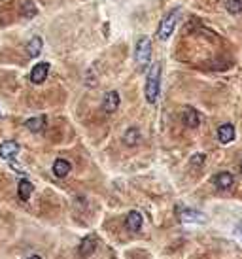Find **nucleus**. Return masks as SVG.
<instances>
[{"label": "nucleus", "mask_w": 242, "mask_h": 259, "mask_svg": "<svg viewBox=\"0 0 242 259\" xmlns=\"http://www.w3.org/2000/svg\"><path fill=\"white\" fill-rule=\"evenodd\" d=\"M135 61H137L138 72H144V70L150 67V61H152V40L148 36H142L138 42H137Z\"/></svg>", "instance_id": "nucleus-1"}, {"label": "nucleus", "mask_w": 242, "mask_h": 259, "mask_svg": "<svg viewBox=\"0 0 242 259\" xmlns=\"http://www.w3.org/2000/svg\"><path fill=\"white\" fill-rule=\"evenodd\" d=\"M159 86H161V63H154L150 76H148V82H146V101L150 104L157 103Z\"/></svg>", "instance_id": "nucleus-2"}, {"label": "nucleus", "mask_w": 242, "mask_h": 259, "mask_svg": "<svg viewBox=\"0 0 242 259\" xmlns=\"http://www.w3.org/2000/svg\"><path fill=\"white\" fill-rule=\"evenodd\" d=\"M180 16H182V10H180V8H174L173 12H169L165 17L161 19L159 29H157L159 40H167V38H171V35L174 33V27H176V23H178Z\"/></svg>", "instance_id": "nucleus-3"}, {"label": "nucleus", "mask_w": 242, "mask_h": 259, "mask_svg": "<svg viewBox=\"0 0 242 259\" xmlns=\"http://www.w3.org/2000/svg\"><path fill=\"white\" fill-rule=\"evenodd\" d=\"M178 220L182 224H207V216L203 212H197V210H191V208L178 210Z\"/></svg>", "instance_id": "nucleus-4"}, {"label": "nucleus", "mask_w": 242, "mask_h": 259, "mask_svg": "<svg viewBox=\"0 0 242 259\" xmlns=\"http://www.w3.org/2000/svg\"><path fill=\"white\" fill-rule=\"evenodd\" d=\"M95 250H97V237H93V235L86 237L84 241L80 242V246H78L80 258H91L95 254Z\"/></svg>", "instance_id": "nucleus-5"}, {"label": "nucleus", "mask_w": 242, "mask_h": 259, "mask_svg": "<svg viewBox=\"0 0 242 259\" xmlns=\"http://www.w3.org/2000/svg\"><path fill=\"white\" fill-rule=\"evenodd\" d=\"M120 93L118 91H110V93H106V97H104L103 101V110L106 114H114L118 108H120Z\"/></svg>", "instance_id": "nucleus-6"}, {"label": "nucleus", "mask_w": 242, "mask_h": 259, "mask_svg": "<svg viewBox=\"0 0 242 259\" xmlns=\"http://www.w3.org/2000/svg\"><path fill=\"white\" fill-rule=\"evenodd\" d=\"M48 72H50V63H38V65H35V69L31 70V82L42 84L48 78Z\"/></svg>", "instance_id": "nucleus-7"}, {"label": "nucleus", "mask_w": 242, "mask_h": 259, "mask_svg": "<svg viewBox=\"0 0 242 259\" xmlns=\"http://www.w3.org/2000/svg\"><path fill=\"white\" fill-rule=\"evenodd\" d=\"M142 224H144V218H142V214L137 212V210L129 212L127 218H125V227H127L129 231H133V233L140 231V229H142Z\"/></svg>", "instance_id": "nucleus-8"}, {"label": "nucleus", "mask_w": 242, "mask_h": 259, "mask_svg": "<svg viewBox=\"0 0 242 259\" xmlns=\"http://www.w3.org/2000/svg\"><path fill=\"white\" fill-rule=\"evenodd\" d=\"M233 184H235V178H233V174L231 173H220L214 176V186L218 188V190H231L233 188Z\"/></svg>", "instance_id": "nucleus-9"}, {"label": "nucleus", "mask_w": 242, "mask_h": 259, "mask_svg": "<svg viewBox=\"0 0 242 259\" xmlns=\"http://www.w3.org/2000/svg\"><path fill=\"white\" fill-rule=\"evenodd\" d=\"M19 154V144L14 140H8V142H2L0 144V157L2 159H14Z\"/></svg>", "instance_id": "nucleus-10"}, {"label": "nucleus", "mask_w": 242, "mask_h": 259, "mask_svg": "<svg viewBox=\"0 0 242 259\" xmlns=\"http://www.w3.org/2000/svg\"><path fill=\"white\" fill-rule=\"evenodd\" d=\"M218 140H220L222 144L233 142V140H235V127H233L231 123L220 125V129H218Z\"/></svg>", "instance_id": "nucleus-11"}, {"label": "nucleus", "mask_w": 242, "mask_h": 259, "mask_svg": "<svg viewBox=\"0 0 242 259\" xmlns=\"http://www.w3.org/2000/svg\"><path fill=\"white\" fill-rule=\"evenodd\" d=\"M184 123H186L190 129H197L199 123H201V118H199L197 110H193L191 106H186V108H184Z\"/></svg>", "instance_id": "nucleus-12"}, {"label": "nucleus", "mask_w": 242, "mask_h": 259, "mask_svg": "<svg viewBox=\"0 0 242 259\" xmlns=\"http://www.w3.org/2000/svg\"><path fill=\"white\" fill-rule=\"evenodd\" d=\"M70 171H72V167H70V163L67 159H57V161L53 163V174H55L57 178H65Z\"/></svg>", "instance_id": "nucleus-13"}, {"label": "nucleus", "mask_w": 242, "mask_h": 259, "mask_svg": "<svg viewBox=\"0 0 242 259\" xmlns=\"http://www.w3.org/2000/svg\"><path fill=\"white\" fill-rule=\"evenodd\" d=\"M33 191H35V186L29 182V180H21L17 186V195L21 201H29L31 199V195H33Z\"/></svg>", "instance_id": "nucleus-14"}, {"label": "nucleus", "mask_w": 242, "mask_h": 259, "mask_svg": "<svg viewBox=\"0 0 242 259\" xmlns=\"http://www.w3.org/2000/svg\"><path fill=\"white\" fill-rule=\"evenodd\" d=\"M25 127L31 131V133H40L46 129V118L44 116H38V118H31V120L25 121Z\"/></svg>", "instance_id": "nucleus-15"}, {"label": "nucleus", "mask_w": 242, "mask_h": 259, "mask_svg": "<svg viewBox=\"0 0 242 259\" xmlns=\"http://www.w3.org/2000/svg\"><path fill=\"white\" fill-rule=\"evenodd\" d=\"M42 46H44V42H42L40 36L31 38V42L27 44V53H29V57H38V55L42 53Z\"/></svg>", "instance_id": "nucleus-16"}, {"label": "nucleus", "mask_w": 242, "mask_h": 259, "mask_svg": "<svg viewBox=\"0 0 242 259\" xmlns=\"http://www.w3.org/2000/svg\"><path fill=\"white\" fill-rule=\"evenodd\" d=\"M140 140V131L137 127H129L127 129V133L123 135V142H125V146H137Z\"/></svg>", "instance_id": "nucleus-17"}, {"label": "nucleus", "mask_w": 242, "mask_h": 259, "mask_svg": "<svg viewBox=\"0 0 242 259\" xmlns=\"http://www.w3.org/2000/svg\"><path fill=\"white\" fill-rule=\"evenodd\" d=\"M21 14H23V17L25 19H33V17H36V14H38V8H36V4L33 0H25L23 6H21Z\"/></svg>", "instance_id": "nucleus-18"}, {"label": "nucleus", "mask_w": 242, "mask_h": 259, "mask_svg": "<svg viewBox=\"0 0 242 259\" xmlns=\"http://www.w3.org/2000/svg\"><path fill=\"white\" fill-rule=\"evenodd\" d=\"M225 8H227L229 14H241L242 0H225Z\"/></svg>", "instance_id": "nucleus-19"}, {"label": "nucleus", "mask_w": 242, "mask_h": 259, "mask_svg": "<svg viewBox=\"0 0 242 259\" xmlns=\"http://www.w3.org/2000/svg\"><path fill=\"white\" fill-rule=\"evenodd\" d=\"M203 163H205V154H195V155L191 157V165H193V167H195V165L201 167Z\"/></svg>", "instance_id": "nucleus-20"}, {"label": "nucleus", "mask_w": 242, "mask_h": 259, "mask_svg": "<svg viewBox=\"0 0 242 259\" xmlns=\"http://www.w3.org/2000/svg\"><path fill=\"white\" fill-rule=\"evenodd\" d=\"M29 259H42L40 256H33V258H29Z\"/></svg>", "instance_id": "nucleus-21"}, {"label": "nucleus", "mask_w": 242, "mask_h": 259, "mask_svg": "<svg viewBox=\"0 0 242 259\" xmlns=\"http://www.w3.org/2000/svg\"><path fill=\"white\" fill-rule=\"evenodd\" d=\"M241 171H242V163H241Z\"/></svg>", "instance_id": "nucleus-22"}, {"label": "nucleus", "mask_w": 242, "mask_h": 259, "mask_svg": "<svg viewBox=\"0 0 242 259\" xmlns=\"http://www.w3.org/2000/svg\"><path fill=\"white\" fill-rule=\"evenodd\" d=\"M241 237H242V233H241Z\"/></svg>", "instance_id": "nucleus-23"}]
</instances>
